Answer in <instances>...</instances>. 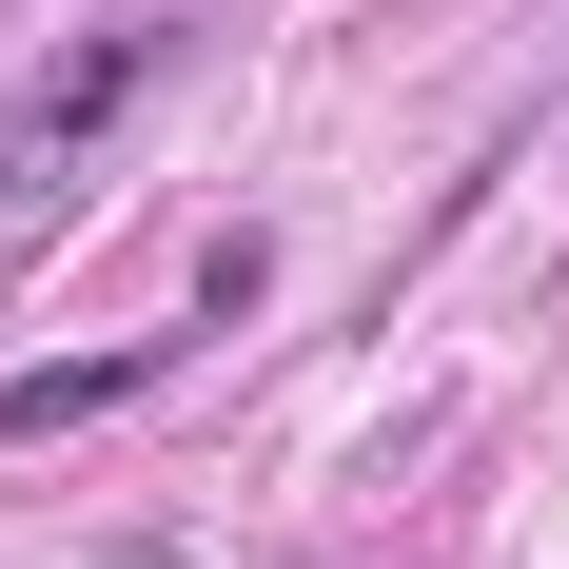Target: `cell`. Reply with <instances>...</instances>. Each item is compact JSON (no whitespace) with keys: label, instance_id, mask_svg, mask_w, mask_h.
Returning a JSON list of instances; mask_svg holds the SVG:
<instances>
[{"label":"cell","instance_id":"2","mask_svg":"<svg viewBox=\"0 0 569 569\" xmlns=\"http://www.w3.org/2000/svg\"><path fill=\"white\" fill-rule=\"evenodd\" d=\"M177 353H40V373H0V452H59V432H99V412H138Z\"/></svg>","mask_w":569,"mask_h":569},{"label":"cell","instance_id":"1","mask_svg":"<svg viewBox=\"0 0 569 569\" xmlns=\"http://www.w3.org/2000/svg\"><path fill=\"white\" fill-rule=\"evenodd\" d=\"M177 20H99V40H59L20 99H0V236H59L79 197H99V158L158 118V79H177Z\"/></svg>","mask_w":569,"mask_h":569}]
</instances>
